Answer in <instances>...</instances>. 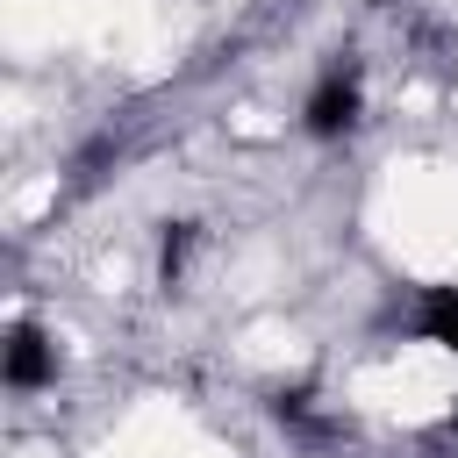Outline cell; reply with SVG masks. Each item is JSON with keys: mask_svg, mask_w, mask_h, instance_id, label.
Wrapping results in <instances>:
<instances>
[{"mask_svg": "<svg viewBox=\"0 0 458 458\" xmlns=\"http://www.w3.org/2000/svg\"><path fill=\"white\" fill-rule=\"evenodd\" d=\"M358 114H365V72H358L351 57L322 64L315 86H308V100H301V129L322 136V143H336V136L358 129Z\"/></svg>", "mask_w": 458, "mask_h": 458, "instance_id": "1", "label": "cell"}, {"mask_svg": "<svg viewBox=\"0 0 458 458\" xmlns=\"http://www.w3.org/2000/svg\"><path fill=\"white\" fill-rule=\"evenodd\" d=\"M0 379H7V394H43L57 379V344L36 322H7V336H0Z\"/></svg>", "mask_w": 458, "mask_h": 458, "instance_id": "2", "label": "cell"}, {"mask_svg": "<svg viewBox=\"0 0 458 458\" xmlns=\"http://www.w3.org/2000/svg\"><path fill=\"white\" fill-rule=\"evenodd\" d=\"M415 336L437 344L444 358H458V286H429L415 308Z\"/></svg>", "mask_w": 458, "mask_h": 458, "instance_id": "3", "label": "cell"}, {"mask_svg": "<svg viewBox=\"0 0 458 458\" xmlns=\"http://www.w3.org/2000/svg\"><path fill=\"white\" fill-rule=\"evenodd\" d=\"M193 243H200V229H193V222H165V236H157V279H165V286H179V279H186Z\"/></svg>", "mask_w": 458, "mask_h": 458, "instance_id": "4", "label": "cell"}]
</instances>
